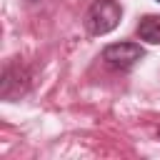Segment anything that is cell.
I'll list each match as a JSON object with an SVG mask.
<instances>
[{
    "label": "cell",
    "instance_id": "cell-1",
    "mask_svg": "<svg viewBox=\"0 0 160 160\" xmlns=\"http://www.w3.org/2000/svg\"><path fill=\"white\" fill-rule=\"evenodd\" d=\"M30 90H32V70L28 68V62L22 58L8 60L0 78V98L5 102H15L22 100Z\"/></svg>",
    "mask_w": 160,
    "mask_h": 160
},
{
    "label": "cell",
    "instance_id": "cell-2",
    "mask_svg": "<svg viewBox=\"0 0 160 160\" xmlns=\"http://www.w3.org/2000/svg\"><path fill=\"white\" fill-rule=\"evenodd\" d=\"M120 18H122V5L118 0H95L88 12H85V30L88 35L92 38H100V35H108L112 32L118 25H120Z\"/></svg>",
    "mask_w": 160,
    "mask_h": 160
},
{
    "label": "cell",
    "instance_id": "cell-3",
    "mask_svg": "<svg viewBox=\"0 0 160 160\" xmlns=\"http://www.w3.org/2000/svg\"><path fill=\"white\" fill-rule=\"evenodd\" d=\"M145 58V48L140 42H112L102 48V60L115 70H130Z\"/></svg>",
    "mask_w": 160,
    "mask_h": 160
},
{
    "label": "cell",
    "instance_id": "cell-4",
    "mask_svg": "<svg viewBox=\"0 0 160 160\" xmlns=\"http://www.w3.org/2000/svg\"><path fill=\"white\" fill-rule=\"evenodd\" d=\"M135 32H138L140 40H145L150 45H160V15H145V18H140Z\"/></svg>",
    "mask_w": 160,
    "mask_h": 160
},
{
    "label": "cell",
    "instance_id": "cell-5",
    "mask_svg": "<svg viewBox=\"0 0 160 160\" xmlns=\"http://www.w3.org/2000/svg\"><path fill=\"white\" fill-rule=\"evenodd\" d=\"M158 2H160V0H158Z\"/></svg>",
    "mask_w": 160,
    "mask_h": 160
}]
</instances>
